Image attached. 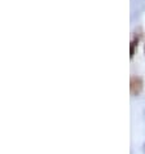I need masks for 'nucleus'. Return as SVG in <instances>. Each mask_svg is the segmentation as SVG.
Wrapping results in <instances>:
<instances>
[{
  "label": "nucleus",
  "instance_id": "obj_3",
  "mask_svg": "<svg viewBox=\"0 0 145 154\" xmlns=\"http://www.w3.org/2000/svg\"><path fill=\"white\" fill-rule=\"evenodd\" d=\"M143 152L145 153V143H144V145H143Z\"/></svg>",
  "mask_w": 145,
  "mask_h": 154
},
{
  "label": "nucleus",
  "instance_id": "obj_2",
  "mask_svg": "<svg viewBox=\"0 0 145 154\" xmlns=\"http://www.w3.org/2000/svg\"><path fill=\"white\" fill-rule=\"evenodd\" d=\"M137 43H139V40L137 39H134L131 42V51H130V56L131 57H134V54H135V48H136V45H137Z\"/></svg>",
  "mask_w": 145,
  "mask_h": 154
},
{
  "label": "nucleus",
  "instance_id": "obj_1",
  "mask_svg": "<svg viewBox=\"0 0 145 154\" xmlns=\"http://www.w3.org/2000/svg\"><path fill=\"white\" fill-rule=\"evenodd\" d=\"M143 79L140 76H131V82H130V89H131V95L132 96H137L143 91Z\"/></svg>",
  "mask_w": 145,
  "mask_h": 154
}]
</instances>
